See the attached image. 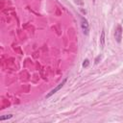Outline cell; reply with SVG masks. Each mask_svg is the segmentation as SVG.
<instances>
[{
	"label": "cell",
	"mask_w": 123,
	"mask_h": 123,
	"mask_svg": "<svg viewBox=\"0 0 123 123\" xmlns=\"http://www.w3.org/2000/svg\"><path fill=\"white\" fill-rule=\"evenodd\" d=\"M88 64H89V61H88L87 59H86V60L83 62V64H82V66L86 68V67H87V66H88Z\"/></svg>",
	"instance_id": "6"
},
{
	"label": "cell",
	"mask_w": 123,
	"mask_h": 123,
	"mask_svg": "<svg viewBox=\"0 0 123 123\" xmlns=\"http://www.w3.org/2000/svg\"><path fill=\"white\" fill-rule=\"evenodd\" d=\"M114 37H115V40L118 43L121 42V39H122V27H121V25L116 26L115 32H114Z\"/></svg>",
	"instance_id": "3"
},
{
	"label": "cell",
	"mask_w": 123,
	"mask_h": 123,
	"mask_svg": "<svg viewBox=\"0 0 123 123\" xmlns=\"http://www.w3.org/2000/svg\"><path fill=\"white\" fill-rule=\"evenodd\" d=\"M100 43H101V47L103 48V47H104V45H105V32H104V30H103V31H102V33H101Z\"/></svg>",
	"instance_id": "4"
},
{
	"label": "cell",
	"mask_w": 123,
	"mask_h": 123,
	"mask_svg": "<svg viewBox=\"0 0 123 123\" xmlns=\"http://www.w3.org/2000/svg\"><path fill=\"white\" fill-rule=\"evenodd\" d=\"M66 80H67V79H66V78H64V79L62 81V83H60V84H59L57 86H55V87H54L52 90H50V91H49V92L46 94L45 98H49V97H51V96H52V95H54V94H55V93H56L58 90H60V89H61V88L63 86V85L66 83Z\"/></svg>",
	"instance_id": "2"
},
{
	"label": "cell",
	"mask_w": 123,
	"mask_h": 123,
	"mask_svg": "<svg viewBox=\"0 0 123 123\" xmlns=\"http://www.w3.org/2000/svg\"><path fill=\"white\" fill-rule=\"evenodd\" d=\"M81 28H82L83 33L86 36H87L89 34V24L84 16H81Z\"/></svg>",
	"instance_id": "1"
},
{
	"label": "cell",
	"mask_w": 123,
	"mask_h": 123,
	"mask_svg": "<svg viewBox=\"0 0 123 123\" xmlns=\"http://www.w3.org/2000/svg\"><path fill=\"white\" fill-rule=\"evenodd\" d=\"M101 58H102V56H101V55H99V56H97V57H96V59H95V63H96V64L99 62V61L101 60Z\"/></svg>",
	"instance_id": "7"
},
{
	"label": "cell",
	"mask_w": 123,
	"mask_h": 123,
	"mask_svg": "<svg viewBox=\"0 0 123 123\" xmlns=\"http://www.w3.org/2000/svg\"><path fill=\"white\" fill-rule=\"evenodd\" d=\"M12 114H6V115H2V116H0V120L1 121H4V120H8V119H11V118H12Z\"/></svg>",
	"instance_id": "5"
}]
</instances>
